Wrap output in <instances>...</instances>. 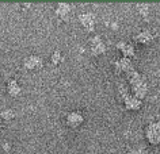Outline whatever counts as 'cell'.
<instances>
[{
    "instance_id": "9",
    "label": "cell",
    "mask_w": 160,
    "mask_h": 154,
    "mask_svg": "<svg viewBox=\"0 0 160 154\" xmlns=\"http://www.w3.org/2000/svg\"><path fill=\"white\" fill-rule=\"evenodd\" d=\"M71 12H72V6L69 3H65V2L57 3V6H56V8H54V15L58 19H62V21L69 19Z\"/></svg>"
},
{
    "instance_id": "15",
    "label": "cell",
    "mask_w": 160,
    "mask_h": 154,
    "mask_svg": "<svg viewBox=\"0 0 160 154\" xmlns=\"http://www.w3.org/2000/svg\"><path fill=\"white\" fill-rule=\"evenodd\" d=\"M0 118L4 120H11L15 118V111L11 108H6V110H2L0 111Z\"/></svg>"
},
{
    "instance_id": "13",
    "label": "cell",
    "mask_w": 160,
    "mask_h": 154,
    "mask_svg": "<svg viewBox=\"0 0 160 154\" xmlns=\"http://www.w3.org/2000/svg\"><path fill=\"white\" fill-rule=\"evenodd\" d=\"M7 92H8L10 96H12V97H17L21 95L22 92V86L21 84L17 81V80H10L8 82H7Z\"/></svg>"
},
{
    "instance_id": "16",
    "label": "cell",
    "mask_w": 160,
    "mask_h": 154,
    "mask_svg": "<svg viewBox=\"0 0 160 154\" xmlns=\"http://www.w3.org/2000/svg\"><path fill=\"white\" fill-rule=\"evenodd\" d=\"M138 12H140L141 16L148 18V16H149V14H151V7H149V4H147V3H142V4H140L138 6Z\"/></svg>"
},
{
    "instance_id": "6",
    "label": "cell",
    "mask_w": 160,
    "mask_h": 154,
    "mask_svg": "<svg viewBox=\"0 0 160 154\" xmlns=\"http://www.w3.org/2000/svg\"><path fill=\"white\" fill-rule=\"evenodd\" d=\"M84 122V115H83L80 111H71L67 114L65 116V123L68 127L71 128H78L83 124Z\"/></svg>"
},
{
    "instance_id": "4",
    "label": "cell",
    "mask_w": 160,
    "mask_h": 154,
    "mask_svg": "<svg viewBox=\"0 0 160 154\" xmlns=\"http://www.w3.org/2000/svg\"><path fill=\"white\" fill-rule=\"evenodd\" d=\"M156 37V33L153 29H144L141 30L140 33H137L134 35V42L138 43V45H142V46H147L149 43L153 42V39Z\"/></svg>"
},
{
    "instance_id": "5",
    "label": "cell",
    "mask_w": 160,
    "mask_h": 154,
    "mask_svg": "<svg viewBox=\"0 0 160 154\" xmlns=\"http://www.w3.org/2000/svg\"><path fill=\"white\" fill-rule=\"evenodd\" d=\"M113 68H114V72L117 74H126L128 72H130L134 66H133V62H132L130 58L121 57V58H118V60L114 61Z\"/></svg>"
},
{
    "instance_id": "11",
    "label": "cell",
    "mask_w": 160,
    "mask_h": 154,
    "mask_svg": "<svg viewBox=\"0 0 160 154\" xmlns=\"http://www.w3.org/2000/svg\"><path fill=\"white\" fill-rule=\"evenodd\" d=\"M122 103H123V105H125V108L129 110V111H138V110L142 107V100L134 97L132 93L128 95V96L123 99Z\"/></svg>"
},
{
    "instance_id": "7",
    "label": "cell",
    "mask_w": 160,
    "mask_h": 154,
    "mask_svg": "<svg viewBox=\"0 0 160 154\" xmlns=\"http://www.w3.org/2000/svg\"><path fill=\"white\" fill-rule=\"evenodd\" d=\"M79 23L87 31H94L95 25H97V18H95V15L92 12H83L79 15Z\"/></svg>"
},
{
    "instance_id": "17",
    "label": "cell",
    "mask_w": 160,
    "mask_h": 154,
    "mask_svg": "<svg viewBox=\"0 0 160 154\" xmlns=\"http://www.w3.org/2000/svg\"><path fill=\"white\" fill-rule=\"evenodd\" d=\"M129 154H147V152L142 147H133V149H130Z\"/></svg>"
},
{
    "instance_id": "8",
    "label": "cell",
    "mask_w": 160,
    "mask_h": 154,
    "mask_svg": "<svg viewBox=\"0 0 160 154\" xmlns=\"http://www.w3.org/2000/svg\"><path fill=\"white\" fill-rule=\"evenodd\" d=\"M115 47L121 51V54H122V57H125V58H133L134 57V54H136V47L133 43H130V42H128V41H119L117 42V45H115Z\"/></svg>"
},
{
    "instance_id": "1",
    "label": "cell",
    "mask_w": 160,
    "mask_h": 154,
    "mask_svg": "<svg viewBox=\"0 0 160 154\" xmlns=\"http://www.w3.org/2000/svg\"><path fill=\"white\" fill-rule=\"evenodd\" d=\"M125 77H126L128 85H129L130 93L133 95L134 97L142 100L148 93V81H147L145 76L141 74L140 72H137V70L133 68L130 72H128L125 74Z\"/></svg>"
},
{
    "instance_id": "3",
    "label": "cell",
    "mask_w": 160,
    "mask_h": 154,
    "mask_svg": "<svg viewBox=\"0 0 160 154\" xmlns=\"http://www.w3.org/2000/svg\"><path fill=\"white\" fill-rule=\"evenodd\" d=\"M106 50H107V45L102 39L101 35H94V37L90 39V53L92 54V56H95V57L102 56V54L106 53Z\"/></svg>"
},
{
    "instance_id": "12",
    "label": "cell",
    "mask_w": 160,
    "mask_h": 154,
    "mask_svg": "<svg viewBox=\"0 0 160 154\" xmlns=\"http://www.w3.org/2000/svg\"><path fill=\"white\" fill-rule=\"evenodd\" d=\"M129 93H130V91H129V85H128V82L123 81V80L118 81V84H117V100L119 103H122L123 99H125Z\"/></svg>"
},
{
    "instance_id": "2",
    "label": "cell",
    "mask_w": 160,
    "mask_h": 154,
    "mask_svg": "<svg viewBox=\"0 0 160 154\" xmlns=\"http://www.w3.org/2000/svg\"><path fill=\"white\" fill-rule=\"evenodd\" d=\"M144 134H145V138L149 145L160 146V114H158L155 119L145 126Z\"/></svg>"
},
{
    "instance_id": "14",
    "label": "cell",
    "mask_w": 160,
    "mask_h": 154,
    "mask_svg": "<svg viewBox=\"0 0 160 154\" xmlns=\"http://www.w3.org/2000/svg\"><path fill=\"white\" fill-rule=\"evenodd\" d=\"M64 60V56H62V53H61V50H54L53 53L50 54V62L53 65H58V64H61Z\"/></svg>"
},
{
    "instance_id": "10",
    "label": "cell",
    "mask_w": 160,
    "mask_h": 154,
    "mask_svg": "<svg viewBox=\"0 0 160 154\" xmlns=\"http://www.w3.org/2000/svg\"><path fill=\"white\" fill-rule=\"evenodd\" d=\"M43 65V60L42 57L37 56V54H31L27 58L23 60V66H25V69L27 70H35V69H39L42 68Z\"/></svg>"
}]
</instances>
